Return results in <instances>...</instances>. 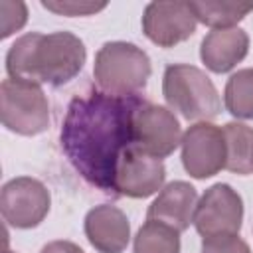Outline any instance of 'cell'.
I'll list each match as a JSON object with an SVG mask.
<instances>
[{
  "label": "cell",
  "instance_id": "cell-15",
  "mask_svg": "<svg viewBox=\"0 0 253 253\" xmlns=\"http://www.w3.org/2000/svg\"><path fill=\"white\" fill-rule=\"evenodd\" d=\"M225 136V170L235 174L253 172V128L243 123H227L221 126Z\"/></svg>",
  "mask_w": 253,
  "mask_h": 253
},
{
  "label": "cell",
  "instance_id": "cell-2",
  "mask_svg": "<svg viewBox=\"0 0 253 253\" xmlns=\"http://www.w3.org/2000/svg\"><path fill=\"white\" fill-rule=\"evenodd\" d=\"M85 59V43L75 34L30 32L10 45L6 71L10 79L61 87L79 75Z\"/></svg>",
  "mask_w": 253,
  "mask_h": 253
},
{
  "label": "cell",
  "instance_id": "cell-14",
  "mask_svg": "<svg viewBox=\"0 0 253 253\" xmlns=\"http://www.w3.org/2000/svg\"><path fill=\"white\" fill-rule=\"evenodd\" d=\"M249 51V36L241 28L211 30L202 40L200 59L213 73H227L245 59Z\"/></svg>",
  "mask_w": 253,
  "mask_h": 253
},
{
  "label": "cell",
  "instance_id": "cell-11",
  "mask_svg": "<svg viewBox=\"0 0 253 253\" xmlns=\"http://www.w3.org/2000/svg\"><path fill=\"white\" fill-rule=\"evenodd\" d=\"M164 162L132 144L117 168L115 192L126 198H148L164 188Z\"/></svg>",
  "mask_w": 253,
  "mask_h": 253
},
{
  "label": "cell",
  "instance_id": "cell-6",
  "mask_svg": "<svg viewBox=\"0 0 253 253\" xmlns=\"http://www.w3.org/2000/svg\"><path fill=\"white\" fill-rule=\"evenodd\" d=\"M51 206L49 190L43 182L32 176L8 180L0 192V211L4 221L16 229L38 227Z\"/></svg>",
  "mask_w": 253,
  "mask_h": 253
},
{
  "label": "cell",
  "instance_id": "cell-23",
  "mask_svg": "<svg viewBox=\"0 0 253 253\" xmlns=\"http://www.w3.org/2000/svg\"><path fill=\"white\" fill-rule=\"evenodd\" d=\"M4 253H14V251H10V249H6V251H4Z\"/></svg>",
  "mask_w": 253,
  "mask_h": 253
},
{
  "label": "cell",
  "instance_id": "cell-5",
  "mask_svg": "<svg viewBox=\"0 0 253 253\" xmlns=\"http://www.w3.org/2000/svg\"><path fill=\"white\" fill-rule=\"evenodd\" d=\"M2 125L16 134L36 136L49 128V103L38 83L4 79L0 85Z\"/></svg>",
  "mask_w": 253,
  "mask_h": 253
},
{
  "label": "cell",
  "instance_id": "cell-24",
  "mask_svg": "<svg viewBox=\"0 0 253 253\" xmlns=\"http://www.w3.org/2000/svg\"><path fill=\"white\" fill-rule=\"evenodd\" d=\"M251 160H253V158H251Z\"/></svg>",
  "mask_w": 253,
  "mask_h": 253
},
{
  "label": "cell",
  "instance_id": "cell-4",
  "mask_svg": "<svg viewBox=\"0 0 253 253\" xmlns=\"http://www.w3.org/2000/svg\"><path fill=\"white\" fill-rule=\"evenodd\" d=\"M162 95L170 111L180 113L186 121H210L221 111L213 81L196 65H168L162 77Z\"/></svg>",
  "mask_w": 253,
  "mask_h": 253
},
{
  "label": "cell",
  "instance_id": "cell-16",
  "mask_svg": "<svg viewBox=\"0 0 253 253\" xmlns=\"http://www.w3.org/2000/svg\"><path fill=\"white\" fill-rule=\"evenodd\" d=\"M190 8L198 22L210 26L211 30L235 28L249 12H253V2H190Z\"/></svg>",
  "mask_w": 253,
  "mask_h": 253
},
{
  "label": "cell",
  "instance_id": "cell-13",
  "mask_svg": "<svg viewBox=\"0 0 253 253\" xmlns=\"http://www.w3.org/2000/svg\"><path fill=\"white\" fill-rule=\"evenodd\" d=\"M198 206V192L190 182L174 180L166 184L156 200L148 206L146 219L162 221L174 227L178 233L186 231L190 223H194V211Z\"/></svg>",
  "mask_w": 253,
  "mask_h": 253
},
{
  "label": "cell",
  "instance_id": "cell-17",
  "mask_svg": "<svg viewBox=\"0 0 253 253\" xmlns=\"http://www.w3.org/2000/svg\"><path fill=\"white\" fill-rule=\"evenodd\" d=\"M225 109L243 121H253V67L235 71L223 89Z\"/></svg>",
  "mask_w": 253,
  "mask_h": 253
},
{
  "label": "cell",
  "instance_id": "cell-19",
  "mask_svg": "<svg viewBox=\"0 0 253 253\" xmlns=\"http://www.w3.org/2000/svg\"><path fill=\"white\" fill-rule=\"evenodd\" d=\"M28 22V6L20 0L0 2V38L6 40L14 32L22 30Z\"/></svg>",
  "mask_w": 253,
  "mask_h": 253
},
{
  "label": "cell",
  "instance_id": "cell-8",
  "mask_svg": "<svg viewBox=\"0 0 253 253\" xmlns=\"http://www.w3.org/2000/svg\"><path fill=\"white\" fill-rule=\"evenodd\" d=\"M243 221V200L229 184H213L210 186L194 211L196 231L204 237L239 233Z\"/></svg>",
  "mask_w": 253,
  "mask_h": 253
},
{
  "label": "cell",
  "instance_id": "cell-9",
  "mask_svg": "<svg viewBox=\"0 0 253 253\" xmlns=\"http://www.w3.org/2000/svg\"><path fill=\"white\" fill-rule=\"evenodd\" d=\"M132 140L134 146L162 160L182 144V128L168 107L144 101L134 113Z\"/></svg>",
  "mask_w": 253,
  "mask_h": 253
},
{
  "label": "cell",
  "instance_id": "cell-20",
  "mask_svg": "<svg viewBox=\"0 0 253 253\" xmlns=\"http://www.w3.org/2000/svg\"><path fill=\"white\" fill-rule=\"evenodd\" d=\"M42 6L59 16H93L107 8V2H87V0H42Z\"/></svg>",
  "mask_w": 253,
  "mask_h": 253
},
{
  "label": "cell",
  "instance_id": "cell-22",
  "mask_svg": "<svg viewBox=\"0 0 253 253\" xmlns=\"http://www.w3.org/2000/svg\"><path fill=\"white\" fill-rule=\"evenodd\" d=\"M40 253H85V251L77 243H73V241L57 239V241H51V243L43 245Z\"/></svg>",
  "mask_w": 253,
  "mask_h": 253
},
{
  "label": "cell",
  "instance_id": "cell-21",
  "mask_svg": "<svg viewBox=\"0 0 253 253\" xmlns=\"http://www.w3.org/2000/svg\"><path fill=\"white\" fill-rule=\"evenodd\" d=\"M202 253H251L247 241L239 237V233L213 235L202 239Z\"/></svg>",
  "mask_w": 253,
  "mask_h": 253
},
{
  "label": "cell",
  "instance_id": "cell-18",
  "mask_svg": "<svg viewBox=\"0 0 253 253\" xmlns=\"http://www.w3.org/2000/svg\"><path fill=\"white\" fill-rule=\"evenodd\" d=\"M134 253H180V233L156 219H146V223L136 231Z\"/></svg>",
  "mask_w": 253,
  "mask_h": 253
},
{
  "label": "cell",
  "instance_id": "cell-12",
  "mask_svg": "<svg viewBox=\"0 0 253 253\" xmlns=\"http://www.w3.org/2000/svg\"><path fill=\"white\" fill-rule=\"evenodd\" d=\"M85 237L99 253H123L130 241V223L126 213L111 204L95 206L83 221Z\"/></svg>",
  "mask_w": 253,
  "mask_h": 253
},
{
  "label": "cell",
  "instance_id": "cell-7",
  "mask_svg": "<svg viewBox=\"0 0 253 253\" xmlns=\"http://www.w3.org/2000/svg\"><path fill=\"white\" fill-rule=\"evenodd\" d=\"M182 166L196 178L206 180L225 168V136L223 128L202 121L182 134Z\"/></svg>",
  "mask_w": 253,
  "mask_h": 253
},
{
  "label": "cell",
  "instance_id": "cell-1",
  "mask_svg": "<svg viewBox=\"0 0 253 253\" xmlns=\"http://www.w3.org/2000/svg\"><path fill=\"white\" fill-rule=\"evenodd\" d=\"M144 103L140 95L115 97L101 89L75 95L61 123V148L75 172L105 194H115L117 168L134 144L132 121Z\"/></svg>",
  "mask_w": 253,
  "mask_h": 253
},
{
  "label": "cell",
  "instance_id": "cell-3",
  "mask_svg": "<svg viewBox=\"0 0 253 253\" xmlns=\"http://www.w3.org/2000/svg\"><path fill=\"white\" fill-rule=\"evenodd\" d=\"M152 73L148 53L130 42H107L99 47L93 63L95 83L115 97L138 95Z\"/></svg>",
  "mask_w": 253,
  "mask_h": 253
},
{
  "label": "cell",
  "instance_id": "cell-10",
  "mask_svg": "<svg viewBox=\"0 0 253 253\" xmlns=\"http://www.w3.org/2000/svg\"><path fill=\"white\" fill-rule=\"evenodd\" d=\"M190 2H150L142 12V32L158 47H174L196 32Z\"/></svg>",
  "mask_w": 253,
  "mask_h": 253
}]
</instances>
